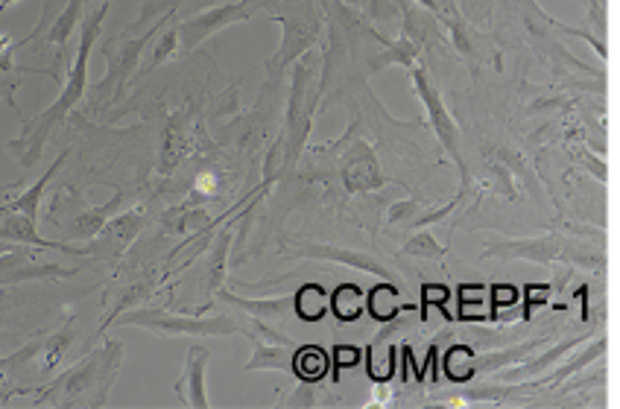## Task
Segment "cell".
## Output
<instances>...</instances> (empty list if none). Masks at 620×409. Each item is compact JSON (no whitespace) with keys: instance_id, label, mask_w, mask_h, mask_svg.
<instances>
[{"instance_id":"cell-19","label":"cell","mask_w":620,"mask_h":409,"mask_svg":"<svg viewBox=\"0 0 620 409\" xmlns=\"http://www.w3.org/2000/svg\"><path fill=\"white\" fill-rule=\"evenodd\" d=\"M220 293L222 302L234 304L240 307L243 313L249 316H255V319H266V322H282L287 316H292V299L290 295H284V299H269V302H255V299H238V295L226 293V290H217Z\"/></svg>"},{"instance_id":"cell-5","label":"cell","mask_w":620,"mask_h":409,"mask_svg":"<svg viewBox=\"0 0 620 409\" xmlns=\"http://www.w3.org/2000/svg\"><path fill=\"white\" fill-rule=\"evenodd\" d=\"M317 100H320V71H317V65L310 62L308 56H301L299 62L292 65L287 120H284V135L278 138V155H282L278 167H296L301 150L308 147Z\"/></svg>"},{"instance_id":"cell-34","label":"cell","mask_w":620,"mask_h":409,"mask_svg":"<svg viewBox=\"0 0 620 409\" xmlns=\"http://www.w3.org/2000/svg\"><path fill=\"white\" fill-rule=\"evenodd\" d=\"M10 3H19V0H0V15H3V10H7Z\"/></svg>"},{"instance_id":"cell-31","label":"cell","mask_w":620,"mask_h":409,"mask_svg":"<svg viewBox=\"0 0 620 409\" xmlns=\"http://www.w3.org/2000/svg\"><path fill=\"white\" fill-rule=\"evenodd\" d=\"M331 360H334V369H352V365L360 363V348L337 346L334 348V354H331Z\"/></svg>"},{"instance_id":"cell-6","label":"cell","mask_w":620,"mask_h":409,"mask_svg":"<svg viewBox=\"0 0 620 409\" xmlns=\"http://www.w3.org/2000/svg\"><path fill=\"white\" fill-rule=\"evenodd\" d=\"M483 258L504 260H532V264H579V267H602L594 252L576 246L567 237H536V241H495L483 249Z\"/></svg>"},{"instance_id":"cell-24","label":"cell","mask_w":620,"mask_h":409,"mask_svg":"<svg viewBox=\"0 0 620 409\" xmlns=\"http://www.w3.org/2000/svg\"><path fill=\"white\" fill-rule=\"evenodd\" d=\"M399 328H404V325H401V322H395L392 328L383 330L381 337L375 339L372 346L366 348V351H369V374H372L378 383H387L392 377V342H390V337Z\"/></svg>"},{"instance_id":"cell-7","label":"cell","mask_w":620,"mask_h":409,"mask_svg":"<svg viewBox=\"0 0 620 409\" xmlns=\"http://www.w3.org/2000/svg\"><path fill=\"white\" fill-rule=\"evenodd\" d=\"M120 325H138L152 334H168V337H231L243 334L246 328L231 316H214V319H196V316H179L168 311H135L117 316Z\"/></svg>"},{"instance_id":"cell-13","label":"cell","mask_w":620,"mask_h":409,"mask_svg":"<svg viewBox=\"0 0 620 409\" xmlns=\"http://www.w3.org/2000/svg\"><path fill=\"white\" fill-rule=\"evenodd\" d=\"M0 241H10V243H21V246H36V249H50V252H65V255H89L85 249H77V246H68V243H54V241H45L42 234H38V223L36 220H30L24 214H0Z\"/></svg>"},{"instance_id":"cell-20","label":"cell","mask_w":620,"mask_h":409,"mask_svg":"<svg viewBox=\"0 0 620 409\" xmlns=\"http://www.w3.org/2000/svg\"><path fill=\"white\" fill-rule=\"evenodd\" d=\"M331 369V357L322 351L320 346H301L296 348V354H292V374L305 383H317L329 374Z\"/></svg>"},{"instance_id":"cell-8","label":"cell","mask_w":620,"mask_h":409,"mask_svg":"<svg viewBox=\"0 0 620 409\" xmlns=\"http://www.w3.org/2000/svg\"><path fill=\"white\" fill-rule=\"evenodd\" d=\"M410 82H413V91H416L418 100H422V106H425L427 124H430V129L436 132V138H439V143L445 147V152L451 155L457 170H460L462 187L469 190V167H466V159H462L460 126L453 124L451 112H448L443 103V94L436 91L434 80L427 77V71L422 65H413V68H410Z\"/></svg>"},{"instance_id":"cell-1","label":"cell","mask_w":620,"mask_h":409,"mask_svg":"<svg viewBox=\"0 0 620 409\" xmlns=\"http://www.w3.org/2000/svg\"><path fill=\"white\" fill-rule=\"evenodd\" d=\"M108 10H112V0H100L97 7L80 21V47H77V56H73L71 68L62 77V91L50 108H45L42 115H36L33 120L24 124L21 129V138L7 143V150L19 159V164L24 170L36 167L42 152H45L47 138L56 132V126L65 124V117L71 115L73 108L80 106V100L85 97L89 91V59L91 50L97 45L100 30H103V21H106Z\"/></svg>"},{"instance_id":"cell-35","label":"cell","mask_w":620,"mask_h":409,"mask_svg":"<svg viewBox=\"0 0 620 409\" xmlns=\"http://www.w3.org/2000/svg\"><path fill=\"white\" fill-rule=\"evenodd\" d=\"M89 3H94V0H85V7H89Z\"/></svg>"},{"instance_id":"cell-18","label":"cell","mask_w":620,"mask_h":409,"mask_svg":"<svg viewBox=\"0 0 620 409\" xmlns=\"http://www.w3.org/2000/svg\"><path fill=\"white\" fill-rule=\"evenodd\" d=\"M592 337V334H583V337H574V339H565V342H559L556 348H550L548 354H539L532 363H518V365H509L504 372V381L509 383V381H530V377H536V374H548V369L556 360H562V357L571 351V348H576V346H583L585 339Z\"/></svg>"},{"instance_id":"cell-21","label":"cell","mask_w":620,"mask_h":409,"mask_svg":"<svg viewBox=\"0 0 620 409\" xmlns=\"http://www.w3.org/2000/svg\"><path fill=\"white\" fill-rule=\"evenodd\" d=\"M329 307H331V313H334V316H337L340 322H346V325H352V322H357V319H360V316H364L366 293L357 284L346 281V284H340L337 290L331 293Z\"/></svg>"},{"instance_id":"cell-17","label":"cell","mask_w":620,"mask_h":409,"mask_svg":"<svg viewBox=\"0 0 620 409\" xmlns=\"http://www.w3.org/2000/svg\"><path fill=\"white\" fill-rule=\"evenodd\" d=\"M143 225V214L141 208H135V211H126V214H115L103 225V232L97 234L100 241L106 243L108 255H120V252L135 241V234L141 232Z\"/></svg>"},{"instance_id":"cell-23","label":"cell","mask_w":620,"mask_h":409,"mask_svg":"<svg viewBox=\"0 0 620 409\" xmlns=\"http://www.w3.org/2000/svg\"><path fill=\"white\" fill-rule=\"evenodd\" d=\"M292 313L301 322H320L329 313V293L320 284H305L292 295Z\"/></svg>"},{"instance_id":"cell-26","label":"cell","mask_w":620,"mask_h":409,"mask_svg":"<svg viewBox=\"0 0 620 409\" xmlns=\"http://www.w3.org/2000/svg\"><path fill=\"white\" fill-rule=\"evenodd\" d=\"M383 47H387V50H383V54L372 62V73H378L381 68H387V65H401V68H413V65H416L418 47L416 42L407 36V30H404L395 42H390V45Z\"/></svg>"},{"instance_id":"cell-12","label":"cell","mask_w":620,"mask_h":409,"mask_svg":"<svg viewBox=\"0 0 620 409\" xmlns=\"http://www.w3.org/2000/svg\"><path fill=\"white\" fill-rule=\"evenodd\" d=\"M208 360H211L208 348L199 346V342L187 346L185 369H182V377L173 386L179 404H185L191 409L208 407V395H205V369H208Z\"/></svg>"},{"instance_id":"cell-25","label":"cell","mask_w":620,"mask_h":409,"mask_svg":"<svg viewBox=\"0 0 620 409\" xmlns=\"http://www.w3.org/2000/svg\"><path fill=\"white\" fill-rule=\"evenodd\" d=\"M366 307H369V313H372L378 322H392L401 311H404V304H401V295H399V287L387 284V281H383V284H378L372 293H369V299H366Z\"/></svg>"},{"instance_id":"cell-4","label":"cell","mask_w":620,"mask_h":409,"mask_svg":"<svg viewBox=\"0 0 620 409\" xmlns=\"http://www.w3.org/2000/svg\"><path fill=\"white\" fill-rule=\"evenodd\" d=\"M273 21L282 24L284 36L278 50L266 59L264 94H273L282 85L284 73L290 71L301 56H308V50H313L322 33V15L313 0H284V12L273 15Z\"/></svg>"},{"instance_id":"cell-32","label":"cell","mask_w":620,"mask_h":409,"mask_svg":"<svg viewBox=\"0 0 620 409\" xmlns=\"http://www.w3.org/2000/svg\"><path fill=\"white\" fill-rule=\"evenodd\" d=\"M317 389H313V383H305V381H299V389L292 392V398H290V407H317Z\"/></svg>"},{"instance_id":"cell-16","label":"cell","mask_w":620,"mask_h":409,"mask_svg":"<svg viewBox=\"0 0 620 409\" xmlns=\"http://www.w3.org/2000/svg\"><path fill=\"white\" fill-rule=\"evenodd\" d=\"M65 161H68V152H62V155H59V159H56L50 167H47V173L38 178L36 185L27 187V190H24L21 196H15L12 202L0 204V214L12 211V214H24V217H30V220H36V223H38V211H42V196H45L47 185H50V178H54L59 170H62Z\"/></svg>"},{"instance_id":"cell-15","label":"cell","mask_w":620,"mask_h":409,"mask_svg":"<svg viewBox=\"0 0 620 409\" xmlns=\"http://www.w3.org/2000/svg\"><path fill=\"white\" fill-rule=\"evenodd\" d=\"M77 269L56 267V264H38L24 252L0 255V284H19V281H45V278H71Z\"/></svg>"},{"instance_id":"cell-3","label":"cell","mask_w":620,"mask_h":409,"mask_svg":"<svg viewBox=\"0 0 620 409\" xmlns=\"http://www.w3.org/2000/svg\"><path fill=\"white\" fill-rule=\"evenodd\" d=\"M120 363H124V342L106 339L103 348L82 357L80 363L71 365L47 389H42V398L36 400V407H106L108 392H112L117 372H120Z\"/></svg>"},{"instance_id":"cell-33","label":"cell","mask_w":620,"mask_h":409,"mask_svg":"<svg viewBox=\"0 0 620 409\" xmlns=\"http://www.w3.org/2000/svg\"><path fill=\"white\" fill-rule=\"evenodd\" d=\"M418 3H422V7H427L430 12L439 10V3H436V0H418Z\"/></svg>"},{"instance_id":"cell-30","label":"cell","mask_w":620,"mask_h":409,"mask_svg":"<svg viewBox=\"0 0 620 409\" xmlns=\"http://www.w3.org/2000/svg\"><path fill=\"white\" fill-rule=\"evenodd\" d=\"M179 56V33L176 27H164L159 33V36L152 38V59L147 62V68H143V73L156 71L159 65L170 62V59H176Z\"/></svg>"},{"instance_id":"cell-9","label":"cell","mask_w":620,"mask_h":409,"mask_svg":"<svg viewBox=\"0 0 620 409\" xmlns=\"http://www.w3.org/2000/svg\"><path fill=\"white\" fill-rule=\"evenodd\" d=\"M261 7H264V0H229V3H214V7L196 12L191 19L179 21V54H191L203 45L205 38L217 36L220 30L249 21Z\"/></svg>"},{"instance_id":"cell-14","label":"cell","mask_w":620,"mask_h":409,"mask_svg":"<svg viewBox=\"0 0 620 409\" xmlns=\"http://www.w3.org/2000/svg\"><path fill=\"white\" fill-rule=\"evenodd\" d=\"M120 204H124V194H115L106 204H100V208H80L68 220H56V223L62 225L68 241H94L103 232V225L120 211Z\"/></svg>"},{"instance_id":"cell-28","label":"cell","mask_w":620,"mask_h":409,"mask_svg":"<svg viewBox=\"0 0 620 409\" xmlns=\"http://www.w3.org/2000/svg\"><path fill=\"white\" fill-rule=\"evenodd\" d=\"M474 348L471 346H451L445 351V374L453 383H466L474 377Z\"/></svg>"},{"instance_id":"cell-29","label":"cell","mask_w":620,"mask_h":409,"mask_svg":"<svg viewBox=\"0 0 620 409\" xmlns=\"http://www.w3.org/2000/svg\"><path fill=\"white\" fill-rule=\"evenodd\" d=\"M401 255H407V258L443 260L445 255H448V246H443V243L436 241V237L430 232H422V229H418V232L413 234V237H410L407 243H404V249H401Z\"/></svg>"},{"instance_id":"cell-10","label":"cell","mask_w":620,"mask_h":409,"mask_svg":"<svg viewBox=\"0 0 620 409\" xmlns=\"http://www.w3.org/2000/svg\"><path fill=\"white\" fill-rule=\"evenodd\" d=\"M340 182L348 194H372V190H381L383 182H387L381 164H378V155L364 138L348 143L340 155Z\"/></svg>"},{"instance_id":"cell-22","label":"cell","mask_w":620,"mask_h":409,"mask_svg":"<svg viewBox=\"0 0 620 409\" xmlns=\"http://www.w3.org/2000/svg\"><path fill=\"white\" fill-rule=\"evenodd\" d=\"M548 346V339H530V342H524V346H515V348H506V351H492L486 357H474V374H489V372H497V369H509V365L521 363L524 357L532 354L536 348H544Z\"/></svg>"},{"instance_id":"cell-11","label":"cell","mask_w":620,"mask_h":409,"mask_svg":"<svg viewBox=\"0 0 620 409\" xmlns=\"http://www.w3.org/2000/svg\"><path fill=\"white\" fill-rule=\"evenodd\" d=\"M305 258L313 260H331V264H343V267L360 269L366 276L383 278L387 284H399V272L392 267L383 264V258H375V255H366V252L357 249H343V246H325V243H317V246H301L296 249Z\"/></svg>"},{"instance_id":"cell-2","label":"cell","mask_w":620,"mask_h":409,"mask_svg":"<svg viewBox=\"0 0 620 409\" xmlns=\"http://www.w3.org/2000/svg\"><path fill=\"white\" fill-rule=\"evenodd\" d=\"M185 0H143L141 15L117 36L103 42V56L108 62V73L94 85V106L106 108L126 94V82L133 80V73L141 65V56L152 38L168 27L176 10Z\"/></svg>"},{"instance_id":"cell-27","label":"cell","mask_w":620,"mask_h":409,"mask_svg":"<svg viewBox=\"0 0 620 409\" xmlns=\"http://www.w3.org/2000/svg\"><path fill=\"white\" fill-rule=\"evenodd\" d=\"M73 337H77V328L71 325H65L62 330H56L54 337H47L45 342H42V363H38V372L42 374H50L56 369V365L62 363L65 351L71 348Z\"/></svg>"}]
</instances>
